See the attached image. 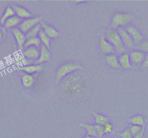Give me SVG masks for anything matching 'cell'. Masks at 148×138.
I'll return each mask as SVG.
<instances>
[{
	"label": "cell",
	"instance_id": "6da1fadb",
	"mask_svg": "<svg viewBox=\"0 0 148 138\" xmlns=\"http://www.w3.org/2000/svg\"><path fill=\"white\" fill-rule=\"evenodd\" d=\"M84 71L73 72L60 82L59 89L62 95L69 99L79 100L86 95L89 81V76Z\"/></svg>",
	"mask_w": 148,
	"mask_h": 138
},
{
	"label": "cell",
	"instance_id": "7a4b0ae2",
	"mask_svg": "<svg viewBox=\"0 0 148 138\" xmlns=\"http://www.w3.org/2000/svg\"><path fill=\"white\" fill-rule=\"evenodd\" d=\"M82 70H84V68L78 62H69L63 63L57 69L55 72V84H59L60 82L67 76L75 71Z\"/></svg>",
	"mask_w": 148,
	"mask_h": 138
},
{
	"label": "cell",
	"instance_id": "3957f363",
	"mask_svg": "<svg viewBox=\"0 0 148 138\" xmlns=\"http://www.w3.org/2000/svg\"><path fill=\"white\" fill-rule=\"evenodd\" d=\"M105 36L107 40L113 46L115 49V52H116V54L118 56L127 52V49L123 45L120 35H119L116 30H108L105 33Z\"/></svg>",
	"mask_w": 148,
	"mask_h": 138
},
{
	"label": "cell",
	"instance_id": "277c9868",
	"mask_svg": "<svg viewBox=\"0 0 148 138\" xmlns=\"http://www.w3.org/2000/svg\"><path fill=\"white\" fill-rule=\"evenodd\" d=\"M134 15L129 12H116L113 15L110 23V29L117 30L119 28H125L129 25Z\"/></svg>",
	"mask_w": 148,
	"mask_h": 138
},
{
	"label": "cell",
	"instance_id": "5b68a950",
	"mask_svg": "<svg viewBox=\"0 0 148 138\" xmlns=\"http://www.w3.org/2000/svg\"><path fill=\"white\" fill-rule=\"evenodd\" d=\"M42 21V18L41 16H36V17H32V18H28V19L23 20L21 23L18 26V28L26 34L31 28H34L36 25L40 23Z\"/></svg>",
	"mask_w": 148,
	"mask_h": 138
},
{
	"label": "cell",
	"instance_id": "8992f818",
	"mask_svg": "<svg viewBox=\"0 0 148 138\" xmlns=\"http://www.w3.org/2000/svg\"><path fill=\"white\" fill-rule=\"evenodd\" d=\"M116 31H118L119 34L120 35L121 39L122 42H123V45H124L125 47L127 49H130V50H134L135 49V44L134 42L133 39L131 37V36L128 34V32L126 31V28H118Z\"/></svg>",
	"mask_w": 148,
	"mask_h": 138
},
{
	"label": "cell",
	"instance_id": "52a82bcc",
	"mask_svg": "<svg viewBox=\"0 0 148 138\" xmlns=\"http://www.w3.org/2000/svg\"><path fill=\"white\" fill-rule=\"evenodd\" d=\"M145 55H146V54L142 51L136 50V49L131 51L130 53H129V56H130L132 67L139 68V67L142 66L144 60H145Z\"/></svg>",
	"mask_w": 148,
	"mask_h": 138
},
{
	"label": "cell",
	"instance_id": "ba28073f",
	"mask_svg": "<svg viewBox=\"0 0 148 138\" xmlns=\"http://www.w3.org/2000/svg\"><path fill=\"white\" fill-rule=\"evenodd\" d=\"M11 33L13 35L15 40L16 42L17 46H18V49L21 52H23L24 46H25V42H26V36L24 33H23L18 28H13L10 30Z\"/></svg>",
	"mask_w": 148,
	"mask_h": 138
},
{
	"label": "cell",
	"instance_id": "9c48e42d",
	"mask_svg": "<svg viewBox=\"0 0 148 138\" xmlns=\"http://www.w3.org/2000/svg\"><path fill=\"white\" fill-rule=\"evenodd\" d=\"M99 47L101 52L105 55L116 53L113 46L107 40V39L105 38V36L104 34H102L99 36Z\"/></svg>",
	"mask_w": 148,
	"mask_h": 138
},
{
	"label": "cell",
	"instance_id": "30bf717a",
	"mask_svg": "<svg viewBox=\"0 0 148 138\" xmlns=\"http://www.w3.org/2000/svg\"><path fill=\"white\" fill-rule=\"evenodd\" d=\"M126 31L128 32V34L131 36V37L133 39L134 42L135 44V46L136 45H139L141 42H143L145 40V38H144V36L142 35V33L133 25H128L127 26L125 27Z\"/></svg>",
	"mask_w": 148,
	"mask_h": 138
},
{
	"label": "cell",
	"instance_id": "8fae6325",
	"mask_svg": "<svg viewBox=\"0 0 148 138\" xmlns=\"http://www.w3.org/2000/svg\"><path fill=\"white\" fill-rule=\"evenodd\" d=\"M44 68L43 64L37 65V64H29L27 65H23V66L19 67L18 70L20 71H22L23 73H28L31 75H35L37 73H39L42 71Z\"/></svg>",
	"mask_w": 148,
	"mask_h": 138
},
{
	"label": "cell",
	"instance_id": "7c38bea8",
	"mask_svg": "<svg viewBox=\"0 0 148 138\" xmlns=\"http://www.w3.org/2000/svg\"><path fill=\"white\" fill-rule=\"evenodd\" d=\"M23 55L27 60L34 61L35 62L39 58V55H40L39 48H37L36 47H29L25 48L23 52Z\"/></svg>",
	"mask_w": 148,
	"mask_h": 138
},
{
	"label": "cell",
	"instance_id": "4fadbf2b",
	"mask_svg": "<svg viewBox=\"0 0 148 138\" xmlns=\"http://www.w3.org/2000/svg\"><path fill=\"white\" fill-rule=\"evenodd\" d=\"M39 52H40V55H39V59L34 62V64L40 65V64H43L44 62L50 61L51 52L49 49H47L44 45H41V47H39Z\"/></svg>",
	"mask_w": 148,
	"mask_h": 138
},
{
	"label": "cell",
	"instance_id": "5bb4252c",
	"mask_svg": "<svg viewBox=\"0 0 148 138\" xmlns=\"http://www.w3.org/2000/svg\"><path fill=\"white\" fill-rule=\"evenodd\" d=\"M40 24L42 26V29L50 39H55L60 36V32L53 26L46 23L43 21L40 23Z\"/></svg>",
	"mask_w": 148,
	"mask_h": 138
},
{
	"label": "cell",
	"instance_id": "9a60e30c",
	"mask_svg": "<svg viewBox=\"0 0 148 138\" xmlns=\"http://www.w3.org/2000/svg\"><path fill=\"white\" fill-rule=\"evenodd\" d=\"M105 60L106 63L113 69H121V68L119 61V56L116 53L105 55Z\"/></svg>",
	"mask_w": 148,
	"mask_h": 138
},
{
	"label": "cell",
	"instance_id": "2e32d148",
	"mask_svg": "<svg viewBox=\"0 0 148 138\" xmlns=\"http://www.w3.org/2000/svg\"><path fill=\"white\" fill-rule=\"evenodd\" d=\"M12 8L15 11V15L21 18V20L32 18V14L23 7L19 6V5H13Z\"/></svg>",
	"mask_w": 148,
	"mask_h": 138
},
{
	"label": "cell",
	"instance_id": "e0dca14e",
	"mask_svg": "<svg viewBox=\"0 0 148 138\" xmlns=\"http://www.w3.org/2000/svg\"><path fill=\"white\" fill-rule=\"evenodd\" d=\"M23 20H21V18H18V16L15 15L13 17H11L10 18L7 20L5 21V23H4L3 26L5 29H13V28H18V26L20 25V24L21 23Z\"/></svg>",
	"mask_w": 148,
	"mask_h": 138
},
{
	"label": "cell",
	"instance_id": "ac0fdd59",
	"mask_svg": "<svg viewBox=\"0 0 148 138\" xmlns=\"http://www.w3.org/2000/svg\"><path fill=\"white\" fill-rule=\"evenodd\" d=\"M119 61L121 67L124 69H131L132 68L130 56H129V53L128 52L119 55Z\"/></svg>",
	"mask_w": 148,
	"mask_h": 138
},
{
	"label": "cell",
	"instance_id": "d6986e66",
	"mask_svg": "<svg viewBox=\"0 0 148 138\" xmlns=\"http://www.w3.org/2000/svg\"><path fill=\"white\" fill-rule=\"evenodd\" d=\"M21 81H22V84L24 87L26 88V89H30L34 84V82H35V76L34 75L23 73L22 77H21Z\"/></svg>",
	"mask_w": 148,
	"mask_h": 138
},
{
	"label": "cell",
	"instance_id": "ffe728a7",
	"mask_svg": "<svg viewBox=\"0 0 148 138\" xmlns=\"http://www.w3.org/2000/svg\"><path fill=\"white\" fill-rule=\"evenodd\" d=\"M129 124L137 125L142 127H146V122H145V117L140 114H136L129 118Z\"/></svg>",
	"mask_w": 148,
	"mask_h": 138
},
{
	"label": "cell",
	"instance_id": "44dd1931",
	"mask_svg": "<svg viewBox=\"0 0 148 138\" xmlns=\"http://www.w3.org/2000/svg\"><path fill=\"white\" fill-rule=\"evenodd\" d=\"M79 126L86 130V135L89 136L94 137L97 138V134L96 127L95 124L87 123H79Z\"/></svg>",
	"mask_w": 148,
	"mask_h": 138
},
{
	"label": "cell",
	"instance_id": "7402d4cb",
	"mask_svg": "<svg viewBox=\"0 0 148 138\" xmlns=\"http://www.w3.org/2000/svg\"><path fill=\"white\" fill-rule=\"evenodd\" d=\"M94 116V121H95V124L101 125V126H104L106 123L110 122V119L108 116H105L103 114H100L95 111H92Z\"/></svg>",
	"mask_w": 148,
	"mask_h": 138
},
{
	"label": "cell",
	"instance_id": "603a6c76",
	"mask_svg": "<svg viewBox=\"0 0 148 138\" xmlns=\"http://www.w3.org/2000/svg\"><path fill=\"white\" fill-rule=\"evenodd\" d=\"M38 38L40 40L41 44L42 45H44L45 47H46L47 49H50L51 47V39L49 37V36L44 32L43 30H41L39 34V36H38Z\"/></svg>",
	"mask_w": 148,
	"mask_h": 138
},
{
	"label": "cell",
	"instance_id": "cb8c5ba5",
	"mask_svg": "<svg viewBox=\"0 0 148 138\" xmlns=\"http://www.w3.org/2000/svg\"><path fill=\"white\" fill-rule=\"evenodd\" d=\"M15 11H14L12 7H10V6L8 7V8H6V10H5L4 14L2 15V18H0V22H1V24L3 25L4 23H5V21H6L7 20L10 18L11 17L15 16Z\"/></svg>",
	"mask_w": 148,
	"mask_h": 138
},
{
	"label": "cell",
	"instance_id": "d4e9b609",
	"mask_svg": "<svg viewBox=\"0 0 148 138\" xmlns=\"http://www.w3.org/2000/svg\"><path fill=\"white\" fill-rule=\"evenodd\" d=\"M42 30V26H41V24H38L36 26H34V28H31L26 34V39H31V38H36L39 36V34L40 32V31Z\"/></svg>",
	"mask_w": 148,
	"mask_h": 138
},
{
	"label": "cell",
	"instance_id": "484cf974",
	"mask_svg": "<svg viewBox=\"0 0 148 138\" xmlns=\"http://www.w3.org/2000/svg\"><path fill=\"white\" fill-rule=\"evenodd\" d=\"M41 45H42V44H41V42L39 38H31V39H27L25 46H24V49L29 47H36L37 48H39Z\"/></svg>",
	"mask_w": 148,
	"mask_h": 138
},
{
	"label": "cell",
	"instance_id": "4316f807",
	"mask_svg": "<svg viewBox=\"0 0 148 138\" xmlns=\"http://www.w3.org/2000/svg\"><path fill=\"white\" fill-rule=\"evenodd\" d=\"M135 49L142 51V52H145V54L148 53V39L147 40H144L139 45H136L135 46Z\"/></svg>",
	"mask_w": 148,
	"mask_h": 138
},
{
	"label": "cell",
	"instance_id": "83f0119b",
	"mask_svg": "<svg viewBox=\"0 0 148 138\" xmlns=\"http://www.w3.org/2000/svg\"><path fill=\"white\" fill-rule=\"evenodd\" d=\"M119 135L121 138H133V135L131 133L129 127H126L123 131L119 133Z\"/></svg>",
	"mask_w": 148,
	"mask_h": 138
},
{
	"label": "cell",
	"instance_id": "f1b7e54d",
	"mask_svg": "<svg viewBox=\"0 0 148 138\" xmlns=\"http://www.w3.org/2000/svg\"><path fill=\"white\" fill-rule=\"evenodd\" d=\"M129 130H130L131 133H132V135H133V136H134L135 135H136L137 133H139V132L142 130V128L143 127H142V126H137V125L130 124L129 125Z\"/></svg>",
	"mask_w": 148,
	"mask_h": 138
},
{
	"label": "cell",
	"instance_id": "f546056e",
	"mask_svg": "<svg viewBox=\"0 0 148 138\" xmlns=\"http://www.w3.org/2000/svg\"><path fill=\"white\" fill-rule=\"evenodd\" d=\"M95 127H96L97 134V138H103L105 135L104 126H101V125L95 124Z\"/></svg>",
	"mask_w": 148,
	"mask_h": 138
},
{
	"label": "cell",
	"instance_id": "4dcf8cb0",
	"mask_svg": "<svg viewBox=\"0 0 148 138\" xmlns=\"http://www.w3.org/2000/svg\"><path fill=\"white\" fill-rule=\"evenodd\" d=\"M103 126L105 135H110V134H112L113 132V125L110 122L105 124Z\"/></svg>",
	"mask_w": 148,
	"mask_h": 138
},
{
	"label": "cell",
	"instance_id": "1f68e13d",
	"mask_svg": "<svg viewBox=\"0 0 148 138\" xmlns=\"http://www.w3.org/2000/svg\"><path fill=\"white\" fill-rule=\"evenodd\" d=\"M145 132H146V127H143L139 133H137L134 136H133V138H145Z\"/></svg>",
	"mask_w": 148,
	"mask_h": 138
},
{
	"label": "cell",
	"instance_id": "d6a6232c",
	"mask_svg": "<svg viewBox=\"0 0 148 138\" xmlns=\"http://www.w3.org/2000/svg\"><path fill=\"white\" fill-rule=\"evenodd\" d=\"M141 67H142V69L143 71L148 70V53H147L146 55H145V60H144V62Z\"/></svg>",
	"mask_w": 148,
	"mask_h": 138
},
{
	"label": "cell",
	"instance_id": "836d02e7",
	"mask_svg": "<svg viewBox=\"0 0 148 138\" xmlns=\"http://www.w3.org/2000/svg\"><path fill=\"white\" fill-rule=\"evenodd\" d=\"M4 33H5V31H3V28H2V29L0 30V42L2 41V39H3Z\"/></svg>",
	"mask_w": 148,
	"mask_h": 138
},
{
	"label": "cell",
	"instance_id": "e575fe53",
	"mask_svg": "<svg viewBox=\"0 0 148 138\" xmlns=\"http://www.w3.org/2000/svg\"><path fill=\"white\" fill-rule=\"evenodd\" d=\"M82 138H96V137H92V136H89V135H85L84 136L82 137Z\"/></svg>",
	"mask_w": 148,
	"mask_h": 138
},
{
	"label": "cell",
	"instance_id": "d590c367",
	"mask_svg": "<svg viewBox=\"0 0 148 138\" xmlns=\"http://www.w3.org/2000/svg\"><path fill=\"white\" fill-rule=\"evenodd\" d=\"M2 25L1 24V22H0V30L2 29Z\"/></svg>",
	"mask_w": 148,
	"mask_h": 138
},
{
	"label": "cell",
	"instance_id": "8d00e7d4",
	"mask_svg": "<svg viewBox=\"0 0 148 138\" xmlns=\"http://www.w3.org/2000/svg\"><path fill=\"white\" fill-rule=\"evenodd\" d=\"M145 138H148V137H145Z\"/></svg>",
	"mask_w": 148,
	"mask_h": 138
},
{
	"label": "cell",
	"instance_id": "74e56055",
	"mask_svg": "<svg viewBox=\"0 0 148 138\" xmlns=\"http://www.w3.org/2000/svg\"><path fill=\"white\" fill-rule=\"evenodd\" d=\"M110 138H115V137H110Z\"/></svg>",
	"mask_w": 148,
	"mask_h": 138
}]
</instances>
